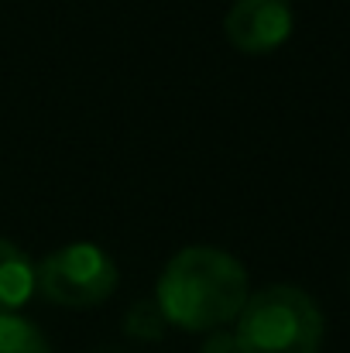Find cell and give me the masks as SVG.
I'll list each match as a JSON object with an SVG mask.
<instances>
[{"label": "cell", "instance_id": "1", "mask_svg": "<svg viewBox=\"0 0 350 353\" xmlns=\"http://www.w3.org/2000/svg\"><path fill=\"white\" fill-rule=\"evenodd\" d=\"M247 271L231 250L182 247L158 274L155 305L162 319L186 333H213L233 323L247 302Z\"/></svg>", "mask_w": 350, "mask_h": 353}, {"label": "cell", "instance_id": "2", "mask_svg": "<svg viewBox=\"0 0 350 353\" xmlns=\"http://www.w3.org/2000/svg\"><path fill=\"white\" fill-rule=\"evenodd\" d=\"M323 312L316 299L295 285H268L247 295L233 319L237 353H320Z\"/></svg>", "mask_w": 350, "mask_h": 353}, {"label": "cell", "instance_id": "3", "mask_svg": "<svg viewBox=\"0 0 350 353\" xmlns=\"http://www.w3.org/2000/svg\"><path fill=\"white\" fill-rule=\"evenodd\" d=\"M114 257L90 240L62 243L35 264V288L62 309H93L117 292Z\"/></svg>", "mask_w": 350, "mask_h": 353}, {"label": "cell", "instance_id": "4", "mask_svg": "<svg viewBox=\"0 0 350 353\" xmlns=\"http://www.w3.org/2000/svg\"><path fill=\"white\" fill-rule=\"evenodd\" d=\"M292 24L289 0H237L224 17V34L244 55H268L289 41Z\"/></svg>", "mask_w": 350, "mask_h": 353}, {"label": "cell", "instance_id": "5", "mask_svg": "<svg viewBox=\"0 0 350 353\" xmlns=\"http://www.w3.org/2000/svg\"><path fill=\"white\" fill-rule=\"evenodd\" d=\"M35 264L31 257L0 236V312H17L35 295Z\"/></svg>", "mask_w": 350, "mask_h": 353}, {"label": "cell", "instance_id": "6", "mask_svg": "<svg viewBox=\"0 0 350 353\" xmlns=\"http://www.w3.org/2000/svg\"><path fill=\"white\" fill-rule=\"evenodd\" d=\"M0 353H52V347L31 319L0 312Z\"/></svg>", "mask_w": 350, "mask_h": 353}, {"label": "cell", "instance_id": "7", "mask_svg": "<svg viewBox=\"0 0 350 353\" xmlns=\"http://www.w3.org/2000/svg\"><path fill=\"white\" fill-rule=\"evenodd\" d=\"M165 326H168V323L162 319V312H158L155 302H141V305H134V309L127 312V333H130V336L158 340Z\"/></svg>", "mask_w": 350, "mask_h": 353}, {"label": "cell", "instance_id": "8", "mask_svg": "<svg viewBox=\"0 0 350 353\" xmlns=\"http://www.w3.org/2000/svg\"><path fill=\"white\" fill-rule=\"evenodd\" d=\"M203 353H237V347H233V333L213 330L210 340H206V347H203Z\"/></svg>", "mask_w": 350, "mask_h": 353}]
</instances>
